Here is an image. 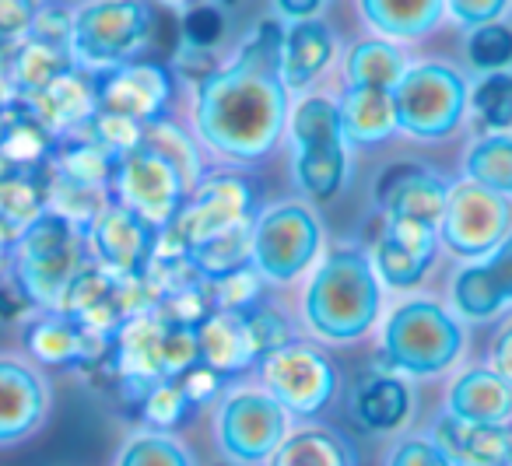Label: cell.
Segmentation results:
<instances>
[{
	"label": "cell",
	"instance_id": "9",
	"mask_svg": "<svg viewBox=\"0 0 512 466\" xmlns=\"http://www.w3.org/2000/svg\"><path fill=\"white\" fill-rule=\"evenodd\" d=\"M256 214L260 211H256V190L249 176L235 169H214L200 176V183L190 190L176 221L162 228V239L190 253L200 242L214 239L228 228L249 225Z\"/></svg>",
	"mask_w": 512,
	"mask_h": 466
},
{
	"label": "cell",
	"instance_id": "44",
	"mask_svg": "<svg viewBox=\"0 0 512 466\" xmlns=\"http://www.w3.org/2000/svg\"><path fill=\"white\" fill-rule=\"evenodd\" d=\"M390 466H453V463H449V452L439 442L411 438V442L397 445V452L390 456Z\"/></svg>",
	"mask_w": 512,
	"mask_h": 466
},
{
	"label": "cell",
	"instance_id": "36",
	"mask_svg": "<svg viewBox=\"0 0 512 466\" xmlns=\"http://www.w3.org/2000/svg\"><path fill=\"white\" fill-rule=\"evenodd\" d=\"M264 277L253 263L232 270V274H221L214 281H207V295H211L214 312H249L253 305L264 302Z\"/></svg>",
	"mask_w": 512,
	"mask_h": 466
},
{
	"label": "cell",
	"instance_id": "48",
	"mask_svg": "<svg viewBox=\"0 0 512 466\" xmlns=\"http://www.w3.org/2000/svg\"><path fill=\"white\" fill-rule=\"evenodd\" d=\"M327 0H274V18H281L285 25L292 22H309V18H323Z\"/></svg>",
	"mask_w": 512,
	"mask_h": 466
},
{
	"label": "cell",
	"instance_id": "3",
	"mask_svg": "<svg viewBox=\"0 0 512 466\" xmlns=\"http://www.w3.org/2000/svg\"><path fill=\"white\" fill-rule=\"evenodd\" d=\"M285 137L292 144V179L302 197L309 204L334 200L351 172L341 102L320 92L299 95V102H292Z\"/></svg>",
	"mask_w": 512,
	"mask_h": 466
},
{
	"label": "cell",
	"instance_id": "4",
	"mask_svg": "<svg viewBox=\"0 0 512 466\" xmlns=\"http://www.w3.org/2000/svg\"><path fill=\"white\" fill-rule=\"evenodd\" d=\"M85 263H88L85 232H78L64 214L46 207L15 239L8 277H15L25 295L36 302V309L43 312V309H57L71 277Z\"/></svg>",
	"mask_w": 512,
	"mask_h": 466
},
{
	"label": "cell",
	"instance_id": "49",
	"mask_svg": "<svg viewBox=\"0 0 512 466\" xmlns=\"http://www.w3.org/2000/svg\"><path fill=\"white\" fill-rule=\"evenodd\" d=\"M495 372L512 386V326L498 337V344H495Z\"/></svg>",
	"mask_w": 512,
	"mask_h": 466
},
{
	"label": "cell",
	"instance_id": "32",
	"mask_svg": "<svg viewBox=\"0 0 512 466\" xmlns=\"http://www.w3.org/2000/svg\"><path fill=\"white\" fill-rule=\"evenodd\" d=\"M411 410V393L393 375H372L358 386L355 393V417L369 431H390Z\"/></svg>",
	"mask_w": 512,
	"mask_h": 466
},
{
	"label": "cell",
	"instance_id": "42",
	"mask_svg": "<svg viewBox=\"0 0 512 466\" xmlns=\"http://www.w3.org/2000/svg\"><path fill=\"white\" fill-rule=\"evenodd\" d=\"M43 0H0V57L36 32Z\"/></svg>",
	"mask_w": 512,
	"mask_h": 466
},
{
	"label": "cell",
	"instance_id": "13",
	"mask_svg": "<svg viewBox=\"0 0 512 466\" xmlns=\"http://www.w3.org/2000/svg\"><path fill=\"white\" fill-rule=\"evenodd\" d=\"M214 438L225 459L239 466H256L278 452V445L288 438V410L260 389H242L232 393L218 410Z\"/></svg>",
	"mask_w": 512,
	"mask_h": 466
},
{
	"label": "cell",
	"instance_id": "39",
	"mask_svg": "<svg viewBox=\"0 0 512 466\" xmlns=\"http://www.w3.org/2000/svg\"><path fill=\"white\" fill-rule=\"evenodd\" d=\"M116 466H193L190 452L169 435H137L120 452Z\"/></svg>",
	"mask_w": 512,
	"mask_h": 466
},
{
	"label": "cell",
	"instance_id": "20",
	"mask_svg": "<svg viewBox=\"0 0 512 466\" xmlns=\"http://www.w3.org/2000/svg\"><path fill=\"white\" fill-rule=\"evenodd\" d=\"M337 57V32L327 18L285 25L281 36V81L292 95H309Z\"/></svg>",
	"mask_w": 512,
	"mask_h": 466
},
{
	"label": "cell",
	"instance_id": "19",
	"mask_svg": "<svg viewBox=\"0 0 512 466\" xmlns=\"http://www.w3.org/2000/svg\"><path fill=\"white\" fill-rule=\"evenodd\" d=\"M435 228L428 221L414 218H390L386 232L376 242V274L383 277L390 288H414L421 277L428 274L435 256Z\"/></svg>",
	"mask_w": 512,
	"mask_h": 466
},
{
	"label": "cell",
	"instance_id": "21",
	"mask_svg": "<svg viewBox=\"0 0 512 466\" xmlns=\"http://www.w3.org/2000/svg\"><path fill=\"white\" fill-rule=\"evenodd\" d=\"M449 190L439 176L414 162H397L379 176L376 183V204L386 211V218H414L439 225L446 211Z\"/></svg>",
	"mask_w": 512,
	"mask_h": 466
},
{
	"label": "cell",
	"instance_id": "25",
	"mask_svg": "<svg viewBox=\"0 0 512 466\" xmlns=\"http://www.w3.org/2000/svg\"><path fill=\"white\" fill-rule=\"evenodd\" d=\"M200 354L211 368H218L225 379L242 375L249 368H260V347L249 330L246 312H211L197 330Z\"/></svg>",
	"mask_w": 512,
	"mask_h": 466
},
{
	"label": "cell",
	"instance_id": "37",
	"mask_svg": "<svg viewBox=\"0 0 512 466\" xmlns=\"http://www.w3.org/2000/svg\"><path fill=\"white\" fill-rule=\"evenodd\" d=\"M179 32H183V46H190V50L218 53V46L225 43V36H228L225 8H221L218 0H200V4L183 11Z\"/></svg>",
	"mask_w": 512,
	"mask_h": 466
},
{
	"label": "cell",
	"instance_id": "23",
	"mask_svg": "<svg viewBox=\"0 0 512 466\" xmlns=\"http://www.w3.org/2000/svg\"><path fill=\"white\" fill-rule=\"evenodd\" d=\"M57 137L22 99L0 102V172H39L50 165Z\"/></svg>",
	"mask_w": 512,
	"mask_h": 466
},
{
	"label": "cell",
	"instance_id": "46",
	"mask_svg": "<svg viewBox=\"0 0 512 466\" xmlns=\"http://www.w3.org/2000/svg\"><path fill=\"white\" fill-rule=\"evenodd\" d=\"M481 270H484V277H488L491 288H495V295L502 298V302H509L512 298V235L491 253V260L484 263Z\"/></svg>",
	"mask_w": 512,
	"mask_h": 466
},
{
	"label": "cell",
	"instance_id": "38",
	"mask_svg": "<svg viewBox=\"0 0 512 466\" xmlns=\"http://www.w3.org/2000/svg\"><path fill=\"white\" fill-rule=\"evenodd\" d=\"M81 134L88 137V141H95L102 151H109V155L120 162V158H127L134 148H141L144 141V123L130 120V116H120V113H106V109H99V113L92 116V123H88Z\"/></svg>",
	"mask_w": 512,
	"mask_h": 466
},
{
	"label": "cell",
	"instance_id": "51",
	"mask_svg": "<svg viewBox=\"0 0 512 466\" xmlns=\"http://www.w3.org/2000/svg\"><path fill=\"white\" fill-rule=\"evenodd\" d=\"M495 466H512V456H509V459H502V463H495Z\"/></svg>",
	"mask_w": 512,
	"mask_h": 466
},
{
	"label": "cell",
	"instance_id": "35",
	"mask_svg": "<svg viewBox=\"0 0 512 466\" xmlns=\"http://www.w3.org/2000/svg\"><path fill=\"white\" fill-rule=\"evenodd\" d=\"M193 400L176 379H162L141 396V421L155 431H176L193 417Z\"/></svg>",
	"mask_w": 512,
	"mask_h": 466
},
{
	"label": "cell",
	"instance_id": "47",
	"mask_svg": "<svg viewBox=\"0 0 512 466\" xmlns=\"http://www.w3.org/2000/svg\"><path fill=\"white\" fill-rule=\"evenodd\" d=\"M29 312H39L36 302L22 291V284L11 277V281H0V323H18Z\"/></svg>",
	"mask_w": 512,
	"mask_h": 466
},
{
	"label": "cell",
	"instance_id": "45",
	"mask_svg": "<svg viewBox=\"0 0 512 466\" xmlns=\"http://www.w3.org/2000/svg\"><path fill=\"white\" fill-rule=\"evenodd\" d=\"M505 4H509V0H446L449 15H453L456 22L470 25V29L491 25L505 11Z\"/></svg>",
	"mask_w": 512,
	"mask_h": 466
},
{
	"label": "cell",
	"instance_id": "22",
	"mask_svg": "<svg viewBox=\"0 0 512 466\" xmlns=\"http://www.w3.org/2000/svg\"><path fill=\"white\" fill-rule=\"evenodd\" d=\"M71 46L57 43V39H43L32 32L25 43H18L15 50H8L0 57V85L11 99H32L46 85L60 78V74L74 71Z\"/></svg>",
	"mask_w": 512,
	"mask_h": 466
},
{
	"label": "cell",
	"instance_id": "5",
	"mask_svg": "<svg viewBox=\"0 0 512 466\" xmlns=\"http://www.w3.org/2000/svg\"><path fill=\"white\" fill-rule=\"evenodd\" d=\"M155 29L151 0H81L71 25V57L88 74L109 71L141 57Z\"/></svg>",
	"mask_w": 512,
	"mask_h": 466
},
{
	"label": "cell",
	"instance_id": "12",
	"mask_svg": "<svg viewBox=\"0 0 512 466\" xmlns=\"http://www.w3.org/2000/svg\"><path fill=\"white\" fill-rule=\"evenodd\" d=\"M260 379L267 393L302 421L320 417L337 393L334 361L306 340H288L285 347L267 354L260 361Z\"/></svg>",
	"mask_w": 512,
	"mask_h": 466
},
{
	"label": "cell",
	"instance_id": "2",
	"mask_svg": "<svg viewBox=\"0 0 512 466\" xmlns=\"http://www.w3.org/2000/svg\"><path fill=\"white\" fill-rule=\"evenodd\" d=\"M383 288L372 260L355 246H337L313 267L302 295L306 326L327 344H355L376 326Z\"/></svg>",
	"mask_w": 512,
	"mask_h": 466
},
{
	"label": "cell",
	"instance_id": "10",
	"mask_svg": "<svg viewBox=\"0 0 512 466\" xmlns=\"http://www.w3.org/2000/svg\"><path fill=\"white\" fill-rule=\"evenodd\" d=\"M397 127L418 141H442L463 120L467 109V85L446 64L407 67L404 81L393 88Z\"/></svg>",
	"mask_w": 512,
	"mask_h": 466
},
{
	"label": "cell",
	"instance_id": "17",
	"mask_svg": "<svg viewBox=\"0 0 512 466\" xmlns=\"http://www.w3.org/2000/svg\"><path fill=\"white\" fill-rule=\"evenodd\" d=\"M25 351L46 368L64 372H99L113 361V340L74 323L60 309H43L25 326Z\"/></svg>",
	"mask_w": 512,
	"mask_h": 466
},
{
	"label": "cell",
	"instance_id": "18",
	"mask_svg": "<svg viewBox=\"0 0 512 466\" xmlns=\"http://www.w3.org/2000/svg\"><path fill=\"white\" fill-rule=\"evenodd\" d=\"M53 393L46 375L25 358L0 354V445L32 438L46 424Z\"/></svg>",
	"mask_w": 512,
	"mask_h": 466
},
{
	"label": "cell",
	"instance_id": "15",
	"mask_svg": "<svg viewBox=\"0 0 512 466\" xmlns=\"http://www.w3.org/2000/svg\"><path fill=\"white\" fill-rule=\"evenodd\" d=\"M95 99L106 113L130 116L137 123H155L169 116V106L176 99V74L172 67L151 64V60H130V64L109 67L92 74Z\"/></svg>",
	"mask_w": 512,
	"mask_h": 466
},
{
	"label": "cell",
	"instance_id": "16",
	"mask_svg": "<svg viewBox=\"0 0 512 466\" xmlns=\"http://www.w3.org/2000/svg\"><path fill=\"white\" fill-rule=\"evenodd\" d=\"M442 239L460 256H484L509 239V204L502 193L477 183H460L449 190L446 211H442Z\"/></svg>",
	"mask_w": 512,
	"mask_h": 466
},
{
	"label": "cell",
	"instance_id": "28",
	"mask_svg": "<svg viewBox=\"0 0 512 466\" xmlns=\"http://www.w3.org/2000/svg\"><path fill=\"white\" fill-rule=\"evenodd\" d=\"M449 414L460 421L502 424L512 414V386L498 372L470 368L449 389Z\"/></svg>",
	"mask_w": 512,
	"mask_h": 466
},
{
	"label": "cell",
	"instance_id": "1",
	"mask_svg": "<svg viewBox=\"0 0 512 466\" xmlns=\"http://www.w3.org/2000/svg\"><path fill=\"white\" fill-rule=\"evenodd\" d=\"M281 18H260L232 57L193 85V134L225 165H260L288 134L292 92L281 81Z\"/></svg>",
	"mask_w": 512,
	"mask_h": 466
},
{
	"label": "cell",
	"instance_id": "26",
	"mask_svg": "<svg viewBox=\"0 0 512 466\" xmlns=\"http://www.w3.org/2000/svg\"><path fill=\"white\" fill-rule=\"evenodd\" d=\"M341 120L344 137L355 148H372L383 144L397 127V106H393V92L386 88H351L344 85L341 99Z\"/></svg>",
	"mask_w": 512,
	"mask_h": 466
},
{
	"label": "cell",
	"instance_id": "8",
	"mask_svg": "<svg viewBox=\"0 0 512 466\" xmlns=\"http://www.w3.org/2000/svg\"><path fill=\"white\" fill-rule=\"evenodd\" d=\"M155 305H158V298L144 277L113 274V270L88 260L85 267L71 277V284H67L57 309L64 312V316H71L74 323L116 340V333H120L130 319L144 316V312H151Z\"/></svg>",
	"mask_w": 512,
	"mask_h": 466
},
{
	"label": "cell",
	"instance_id": "40",
	"mask_svg": "<svg viewBox=\"0 0 512 466\" xmlns=\"http://www.w3.org/2000/svg\"><path fill=\"white\" fill-rule=\"evenodd\" d=\"M467 57L481 71H495L512 60V32L505 25H477L467 39Z\"/></svg>",
	"mask_w": 512,
	"mask_h": 466
},
{
	"label": "cell",
	"instance_id": "7",
	"mask_svg": "<svg viewBox=\"0 0 512 466\" xmlns=\"http://www.w3.org/2000/svg\"><path fill=\"white\" fill-rule=\"evenodd\" d=\"M463 330L442 305L404 302L383 326V354L393 368L407 375H439L456 361Z\"/></svg>",
	"mask_w": 512,
	"mask_h": 466
},
{
	"label": "cell",
	"instance_id": "41",
	"mask_svg": "<svg viewBox=\"0 0 512 466\" xmlns=\"http://www.w3.org/2000/svg\"><path fill=\"white\" fill-rule=\"evenodd\" d=\"M474 106L488 127H509L512 123V74H488L481 85L474 88Z\"/></svg>",
	"mask_w": 512,
	"mask_h": 466
},
{
	"label": "cell",
	"instance_id": "50",
	"mask_svg": "<svg viewBox=\"0 0 512 466\" xmlns=\"http://www.w3.org/2000/svg\"><path fill=\"white\" fill-rule=\"evenodd\" d=\"M158 4H165V8H176V11H186V8H193V4H200V0H158Z\"/></svg>",
	"mask_w": 512,
	"mask_h": 466
},
{
	"label": "cell",
	"instance_id": "34",
	"mask_svg": "<svg viewBox=\"0 0 512 466\" xmlns=\"http://www.w3.org/2000/svg\"><path fill=\"white\" fill-rule=\"evenodd\" d=\"M470 183L488 186L495 193H512V141L509 137H488L477 141L467 155Z\"/></svg>",
	"mask_w": 512,
	"mask_h": 466
},
{
	"label": "cell",
	"instance_id": "27",
	"mask_svg": "<svg viewBox=\"0 0 512 466\" xmlns=\"http://www.w3.org/2000/svg\"><path fill=\"white\" fill-rule=\"evenodd\" d=\"M446 0H358V15L365 18L379 39H425L439 25Z\"/></svg>",
	"mask_w": 512,
	"mask_h": 466
},
{
	"label": "cell",
	"instance_id": "30",
	"mask_svg": "<svg viewBox=\"0 0 512 466\" xmlns=\"http://www.w3.org/2000/svg\"><path fill=\"white\" fill-rule=\"evenodd\" d=\"M407 60L397 43L390 39H358L348 53H344V85L351 88H393L404 81Z\"/></svg>",
	"mask_w": 512,
	"mask_h": 466
},
{
	"label": "cell",
	"instance_id": "33",
	"mask_svg": "<svg viewBox=\"0 0 512 466\" xmlns=\"http://www.w3.org/2000/svg\"><path fill=\"white\" fill-rule=\"evenodd\" d=\"M144 144H151L155 151H162L165 158L179 165V169L190 176V183L197 186L200 176H204V162H200V141L193 134V127H183L176 120H155L144 127Z\"/></svg>",
	"mask_w": 512,
	"mask_h": 466
},
{
	"label": "cell",
	"instance_id": "6",
	"mask_svg": "<svg viewBox=\"0 0 512 466\" xmlns=\"http://www.w3.org/2000/svg\"><path fill=\"white\" fill-rule=\"evenodd\" d=\"M323 225L309 200H281L253 221V267L267 284H292L320 263Z\"/></svg>",
	"mask_w": 512,
	"mask_h": 466
},
{
	"label": "cell",
	"instance_id": "11",
	"mask_svg": "<svg viewBox=\"0 0 512 466\" xmlns=\"http://www.w3.org/2000/svg\"><path fill=\"white\" fill-rule=\"evenodd\" d=\"M190 190V176L172 158H165L162 151H155L144 141L127 158H120L113 176V200L127 204L155 228H169L176 221Z\"/></svg>",
	"mask_w": 512,
	"mask_h": 466
},
{
	"label": "cell",
	"instance_id": "14",
	"mask_svg": "<svg viewBox=\"0 0 512 466\" xmlns=\"http://www.w3.org/2000/svg\"><path fill=\"white\" fill-rule=\"evenodd\" d=\"M158 235H162V228H155L148 218L130 211L120 200H109L85 232L88 260L113 270V274L144 277L155 260Z\"/></svg>",
	"mask_w": 512,
	"mask_h": 466
},
{
	"label": "cell",
	"instance_id": "43",
	"mask_svg": "<svg viewBox=\"0 0 512 466\" xmlns=\"http://www.w3.org/2000/svg\"><path fill=\"white\" fill-rule=\"evenodd\" d=\"M176 382L183 386V393L193 400V407H204V403H211L214 396L221 393V382H225V375H221L218 368L207 365V361H197V365L186 368L183 375H176Z\"/></svg>",
	"mask_w": 512,
	"mask_h": 466
},
{
	"label": "cell",
	"instance_id": "24",
	"mask_svg": "<svg viewBox=\"0 0 512 466\" xmlns=\"http://www.w3.org/2000/svg\"><path fill=\"white\" fill-rule=\"evenodd\" d=\"M36 109V116L53 130L57 141L64 137H74L92 123V116L99 113V99H95V85L92 74L74 67V71L60 74L53 85H46L39 95L32 99H22Z\"/></svg>",
	"mask_w": 512,
	"mask_h": 466
},
{
	"label": "cell",
	"instance_id": "29",
	"mask_svg": "<svg viewBox=\"0 0 512 466\" xmlns=\"http://www.w3.org/2000/svg\"><path fill=\"white\" fill-rule=\"evenodd\" d=\"M439 445L449 452V459H463L470 466H495L512 456V435L502 424L460 421L453 414L439 421Z\"/></svg>",
	"mask_w": 512,
	"mask_h": 466
},
{
	"label": "cell",
	"instance_id": "31",
	"mask_svg": "<svg viewBox=\"0 0 512 466\" xmlns=\"http://www.w3.org/2000/svg\"><path fill=\"white\" fill-rule=\"evenodd\" d=\"M267 466H355V449L334 428L309 424V428L288 431Z\"/></svg>",
	"mask_w": 512,
	"mask_h": 466
}]
</instances>
